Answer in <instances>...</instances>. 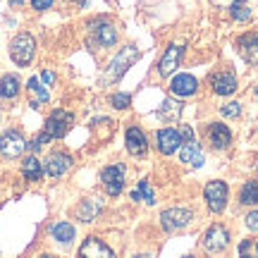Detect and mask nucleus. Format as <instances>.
Returning <instances> with one entry per match:
<instances>
[{"label": "nucleus", "instance_id": "nucleus-40", "mask_svg": "<svg viewBox=\"0 0 258 258\" xmlns=\"http://www.w3.org/2000/svg\"><path fill=\"white\" fill-rule=\"evenodd\" d=\"M256 253H258V244H256Z\"/></svg>", "mask_w": 258, "mask_h": 258}, {"label": "nucleus", "instance_id": "nucleus-34", "mask_svg": "<svg viewBox=\"0 0 258 258\" xmlns=\"http://www.w3.org/2000/svg\"><path fill=\"white\" fill-rule=\"evenodd\" d=\"M38 79H41V82L46 84V86H50V84L55 82V74L50 72V70H46V72H41V77H38Z\"/></svg>", "mask_w": 258, "mask_h": 258}, {"label": "nucleus", "instance_id": "nucleus-1", "mask_svg": "<svg viewBox=\"0 0 258 258\" xmlns=\"http://www.w3.org/2000/svg\"><path fill=\"white\" fill-rule=\"evenodd\" d=\"M137 57H139V48L134 46H127V48H122L120 53L115 55V60L110 62V67H108V72H105V77H103V82H117V79H122V74L127 72L132 64L137 62Z\"/></svg>", "mask_w": 258, "mask_h": 258}, {"label": "nucleus", "instance_id": "nucleus-14", "mask_svg": "<svg viewBox=\"0 0 258 258\" xmlns=\"http://www.w3.org/2000/svg\"><path fill=\"white\" fill-rule=\"evenodd\" d=\"M208 141L213 144V148L222 151V148H227L232 144V132L222 122H211L208 124Z\"/></svg>", "mask_w": 258, "mask_h": 258}, {"label": "nucleus", "instance_id": "nucleus-23", "mask_svg": "<svg viewBox=\"0 0 258 258\" xmlns=\"http://www.w3.org/2000/svg\"><path fill=\"white\" fill-rule=\"evenodd\" d=\"M50 234H53V239L57 241V244H72L74 239V227L70 225V222H55L53 227H50Z\"/></svg>", "mask_w": 258, "mask_h": 258}, {"label": "nucleus", "instance_id": "nucleus-36", "mask_svg": "<svg viewBox=\"0 0 258 258\" xmlns=\"http://www.w3.org/2000/svg\"><path fill=\"white\" fill-rule=\"evenodd\" d=\"M249 251H251V241H249V239L241 241V244H239V256H246Z\"/></svg>", "mask_w": 258, "mask_h": 258}, {"label": "nucleus", "instance_id": "nucleus-18", "mask_svg": "<svg viewBox=\"0 0 258 258\" xmlns=\"http://www.w3.org/2000/svg\"><path fill=\"white\" fill-rule=\"evenodd\" d=\"M27 91H29V98H31V105H34V108H43V105L50 101V93H48L46 84H41L38 77H31L27 82Z\"/></svg>", "mask_w": 258, "mask_h": 258}, {"label": "nucleus", "instance_id": "nucleus-28", "mask_svg": "<svg viewBox=\"0 0 258 258\" xmlns=\"http://www.w3.org/2000/svg\"><path fill=\"white\" fill-rule=\"evenodd\" d=\"M132 199H134V201H146L148 206H153V203H156L153 189H151V184H148L146 179H141V182H139L137 191H132Z\"/></svg>", "mask_w": 258, "mask_h": 258}, {"label": "nucleus", "instance_id": "nucleus-3", "mask_svg": "<svg viewBox=\"0 0 258 258\" xmlns=\"http://www.w3.org/2000/svg\"><path fill=\"white\" fill-rule=\"evenodd\" d=\"M27 139L22 137V132L17 129H5L3 134H0V156L5 158H19L24 151H27Z\"/></svg>", "mask_w": 258, "mask_h": 258}, {"label": "nucleus", "instance_id": "nucleus-8", "mask_svg": "<svg viewBox=\"0 0 258 258\" xmlns=\"http://www.w3.org/2000/svg\"><path fill=\"white\" fill-rule=\"evenodd\" d=\"M189 222H191V211L189 208H167V211L160 213V225L167 232L182 230Z\"/></svg>", "mask_w": 258, "mask_h": 258}, {"label": "nucleus", "instance_id": "nucleus-12", "mask_svg": "<svg viewBox=\"0 0 258 258\" xmlns=\"http://www.w3.org/2000/svg\"><path fill=\"white\" fill-rule=\"evenodd\" d=\"M199 91V79L191 74H177L175 79L170 82V93L177 98H189Z\"/></svg>", "mask_w": 258, "mask_h": 258}, {"label": "nucleus", "instance_id": "nucleus-11", "mask_svg": "<svg viewBox=\"0 0 258 258\" xmlns=\"http://www.w3.org/2000/svg\"><path fill=\"white\" fill-rule=\"evenodd\" d=\"M156 144H158V151H160L163 156H172V153L179 151V146H182V137H179L177 129H170V127L158 129Z\"/></svg>", "mask_w": 258, "mask_h": 258}, {"label": "nucleus", "instance_id": "nucleus-31", "mask_svg": "<svg viewBox=\"0 0 258 258\" xmlns=\"http://www.w3.org/2000/svg\"><path fill=\"white\" fill-rule=\"evenodd\" d=\"M222 115H225V117H239L241 105L239 103H227V105H222Z\"/></svg>", "mask_w": 258, "mask_h": 258}, {"label": "nucleus", "instance_id": "nucleus-13", "mask_svg": "<svg viewBox=\"0 0 258 258\" xmlns=\"http://www.w3.org/2000/svg\"><path fill=\"white\" fill-rule=\"evenodd\" d=\"M211 86L218 96H232V93L237 91V77H234V72H230V70L215 72L211 77Z\"/></svg>", "mask_w": 258, "mask_h": 258}, {"label": "nucleus", "instance_id": "nucleus-26", "mask_svg": "<svg viewBox=\"0 0 258 258\" xmlns=\"http://www.w3.org/2000/svg\"><path fill=\"white\" fill-rule=\"evenodd\" d=\"M239 203H244V206H256L258 203V179H251V182L241 186Z\"/></svg>", "mask_w": 258, "mask_h": 258}, {"label": "nucleus", "instance_id": "nucleus-17", "mask_svg": "<svg viewBox=\"0 0 258 258\" xmlns=\"http://www.w3.org/2000/svg\"><path fill=\"white\" fill-rule=\"evenodd\" d=\"M124 141H127V151L132 153V156H144V153L148 151L146 134H144L139 127H129L127 134H124Z\"/></svg>", "mask_w": 258, "mask_h": 258}, {"label": "nucleus", "instance_id": "nucleus-25", "mask_svg": "<svg viewBox=\"0 0 258 258\" xmlns=\"http://www.w3.org/2000/svg\"><path fill=\"white\" fill-rule=\"evenodd\" d=\"M179 115H182V105L177 101H163L160 108H158V117H163L165 122L179 120Z\"/></svg>", "mask_w": 258, "mask_h": 258}, {"label": "nucleus", "instance_id": "nucleus-39", "mask_svg": "<svg viewBox=\"0 0 258 258\" xmlns=\"http://www.w3.org/2000/svg\"><path fill=\"white\" fill-rule=\"evenodd\" d=\"M256 98H258V86H256Z\"/></svg>", "mask_w": 258, "mask_h": 258}, {"label": "nucleus", "instance_id": "nucleus-9", "mask_svg": "<svg viewBox=\"0 0 258 258\" xmlns=\"http://www.w3.org/2000/svg\"><path fill=\"white\" fill-rule=\"evenodd\" d=\"M101 182H103V189L108 196H117L124 186V167L122 165H108L105 170L101 172Z\"/></svg>", "mask_w": 258, "mask_h": 258}, {"label": "nucleus", "instance_id": "nucleus-21", "mask_svg": "<svg viewBox=\"0 0 258 258\" xmlns=\"http://www.w3.org/2000/svg\"><path fill=\"white\" fill-rule=\"evenodd\" d=\"M19 79L15 74H5V77H0V96L5 98V101H12V98H17L19 96Z\"/></svg>", "mask_w": 258, "mask_h": 258}, {"label": "nucleus", "instance_id": "nucleus-20", "mask_svg": "<svg viewBox=\"0 0 258 258\" xmlns=\"http://www.w3.org/2000/svg\"><path fill=\"white\" fill-rule=\"evenodd\" d=\"M79 256H89V258H110L112 256V249H108L101 239L96 237H89V239L82 244L79 249Z\"/></svg>", "mask_w": 258, "mask_h": 258}, {"label": "nucleus", "instance_id": "nucleus-41", "mask_svg": "<svg viewBox=\"0 0 258 258\" xmlns=\"http://www.w3.org/2000/svg\"><path fill=\"white\" fill-rule=\"evenodd\" d=\"M15 3H19V0H15Z\"/></svg>", "mask_w": 258, "mask_h": 258}, {"label": "nucleus", "instance_id": "nucleus-32", "mask_svg": "<svg viewBox=\"0 0 258 258\" xmlns=\"http://www.w3.org/2000/svg\"><path fill=\"white\" fill-rule=\"evenodd\" d=\"M246 227H249L251 232H258V211H253V213L246 215Z\"/></svg>", "mask_w": 258, "mask_h": 258}, {"label": "nucleus", "instance_id": "nucleus-6", "mask_svg": "<svg viewBox=\"0 0 258 258\" xmlns=\"http://www.w3.org/2000/svg\"><path fill=\"white\" fill-rule=\"evenodd\" d=\"M206 203L213 213H222L225 206H227V184L220 182V179H213L206 184Z\"/></svg>", "mask_w": 258, "mask_h": 258}, {"label": "nucleus", "instance_id": "nucleus-16", "mask_svg": "<svg viewBox=\"0 0 258 258\" xmlns=\"http://www.w3.org/2000/svg\"><path fill=\"white\" fill-rule=\"evenodd\" d=\"M182 53H184V48L177 46V43H172V46H170V48L165 50V55H163L160 64H158V72L163 74V77H170V74H172V72L177 70V67H179Z\"/></svg>", "mask_w": 258, "mask_h": 258}, {"label": "nucleus", "instance_id": "nucleus-4", "mask_svg": "<svg viewBox=\"0 0 258 258\" xmlns=\"http://www.w3.org/2000/svg\"><path fill=\"white\" fill-rule=\"evenodd\" d=\"M74 122V115L67 110H53L50 117L46 120V134L50 139H62Z\"/></svg>", "mask_w": 258, "mask_h": 258}, {"label": "nucleus", "instance_id": "nucleus-30", "mask_svg": "<svg viewBox=\"0 0 258 258\" xmlns=\"http://www.w3.org/2000/svg\"><path fill=\"white\" fill-rule=\"evenodd\" d=\"M48 141H50V137H48L46 132H41V134H38V137L34 139V141H31V144H29V148H31V151H34V153H36V151H41V148L46 146Z\"/></svg>", "mask_w": 258, "mask_h": 258}, {"label": "nucleus", "instance_id": "nucleus-10", "mask_svg": "<svg viewBox=\"0 0 258 258\" xmlns=\"http://www.w3.org/2000/svg\"><path fill=\"white\" fill-rule=\"evenodd\" d=\"M227 244H230V232L225 230L222 225H213L211 230L203 234V246H206V251H211V253L225 251Z\"/></svg>", "mask_w": 258, "mask_h": 258}, {"label": "nucleus", "instance_id": "nucleus-27", "mask_svg": "<svg viewBox=\"0 0 258 258\" xmlns=\"http://www.w3.org/2000/svg\"><path fill=\"white\" fill-rule=\"evenodd\" d=\"M230 15L234 22H246V19L251 17V8L246 0H232L230 5Z\"/></svg>", "mask_w": 258, "mask_h": 258}, {"label": "nucleus", "instance_id": "nucleus-19", "mask_svg": "<svg viewBox=\"0 0 258 258\" xmlns=\"http://www.w3.org/2000/svg\"><path fill=\"white\" fill-rule=\"evenodd\" d=\"M237 46H239V53L244 55L246 62L258 64V34H244L237 41Z\"/></svg>", "mask_w": 258, "mask_h": 258}, {"label": "nucleus", "instance_id": "nucleus-24", "mask_svg": "<svg viewBox=\"0 0 258 258\" xmlns=\"http://www.w3.org/2000/svg\"><path fill=\"white\" fill-rule=\"evenodd\" d=\"M22 175H24V179H29V182H38V179L43 177V165H41L34 156H29V158H24V163H22Z\"/></svg>", "mask_w": 258, "mask_h": 258}, {"label": "nucleus", "instance_id": "nucleus-35", "mask_svg": "<svg viewBox=\"0 0 258 258\" xmlns=\"http://www.w3.org/2000/svg\"><path fill=\"white\" fill-rule=\"evenodd\" d=\"M179 137L184 139V141H189V139H194V129L189 127V124H182V129H179Z\"/></svg>", "mask_w": 258, "mask_h": 258}, {"label": "nucleus", "instance_id": "nucleus-22", "mask_svg": "<svg viewBox=\"0 0 258 258\" xmlns=\"http://www.w3.org/2000/svg\"><path fill=\"white\" fill-rule=\"evenodd\" d=\"M98 213H101V203L96 201V199H86V201H82V206L77 208V218L82 222H93Z\"/></svg>", "mask_w": 258, "mask_h": 258}, {"label": "nucleus", "instance_id": "nucleus-15", "mask_svg": "<svg viewBox=\"0 0 258 258\" xmlns=\"http://www.w3.org/2000/svg\"><path fill=\"white\" fill-rule=\"evenodd\" d=\"M179 160L191 167H201L206 163V156H203L201 146L194 139H189V141H184V146H179Z\"/></svg>", "mask_w": 258, "mask_h": 258}, {"label": "nucleus", "instance_id": "nucleus-29", "mask_svg": "<svg viewBox=\"0 0 258 258\" xmlns=\"http://www.w3.org/2000/svg\"><path fill=\"white\" fill-rule=\"evenodd\" d=\"M110 103H112V108L124 110V108H129V103H132V96H129V93H112Z\"/></svg>", "mask_w": 258, "mask_h": 258}, {"label": "nucleus", "instance_id": "nucleus-33", "mask_svg": "<svg viewBox=\"0 0 258 258\" xmlns=\"http://www.w3.org/2000/svg\"><path fill=\"white\" fill-rule=\"evenodd\" d=\"M53 5V0H31V8L38 10V12H43V10H48Z\"/></svg>", "mask_w": 258, "mask_h": 258}, {"label": "nucleus", "instance_id": "nucleus-37", "mask_svg": "<svg viewBox=\"0 0 258 258\" xmlns=\"http://www.w3.org/2000/svg\"><path fill=\"white\" fill-rule=\"evenodd\" d=\"M213 5H215V8H222V5H230L232 0H211Z\"/></svg>", "mask_w": 258, "mask_h": 258}, {"label": "nucleus", "instance_id": "nucleus-5", "mask_svg": "<svg viewBox=\"0 0 258 258\" xmlns=\"http://www.w3.org/2000/svg\"><path fill=\"white\" fill-rule=\"evenodd\" d=\"M89 29H91V41L96 43V46L110 48V46L117 43V29L112 27V24H108V22L96 19V22L89 24Z\"/></svg>", "mask_w": 258, "mask_h": 258}, {"label": "nucleus", "instance_id": "nucleus-38", "mask_svg": "<svg viewBox=\"0 0 258 258\" xmlns=\"http://www.w3.org/2000/svg\"><path fill=\"white\" fill-rule=\"evenodd\" d=\"M74 5H79V8H86V5H89V0H72Z\"/></svg>", "mask_w": 258, "mask_h": 258}, {"label": "nucleus", "instance_id": "nucleus-2", "mask_svg": "<svg viewBox=\"0 0 258 258\" xmlns=\"http://www.w3.org/2000/svg\"><path fill=\"white\" fill-rule=\"evenodd\" d=\"M34 53H36V41L31 34H17L15 41L10 43V57L19 64V67H24L34 60Z\"/></svg>", "mask_w": 258, "mask_h": 258}, {"label": "nucleus", "instance_id": "nucleus-7", "mask_svg": "<svg viewBox=\"0 0 258 258\" xmlns=\"http://www.w3.org/2000/svg\"><path fill=\"white\" fill-rule=\"evenodd\" d=\"M72 163L74 160L70 153H64V151H53V153L43 160V172H46L48 177H62L64 172H70Z\"/></svg>", "mask_w": 258, "mask_h": 258}]
</instances>
